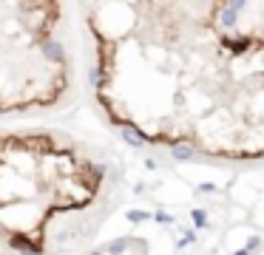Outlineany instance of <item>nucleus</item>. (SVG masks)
<instances>
[{"instance_id":"obj_1","label":"nucleus","mask_w":264,"mask_h":255,"mask_svg":"<svg viewBox=\"0 0 264 255\" xmlns=\"http://www.w3.org/2000/svg\"><path fill=\"white\" fill-rule=\"evenodd\" d=\"M111 201V167L77 142L0 134V249L66 255L97 232Z\"/></svg>"}]
</instances>
